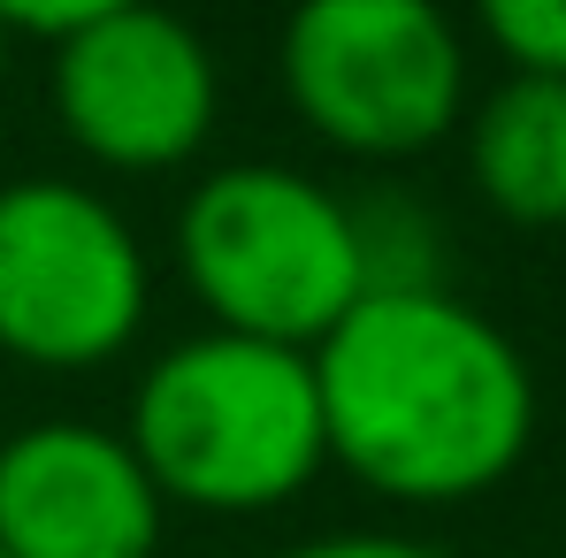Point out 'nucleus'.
<instances>
[{
    "mask_svg": "<svg viewBox=\"0 0 566 558\" xmlns=\"http://www.w3.org/2000/svg\"><path fill=\"white\" fill-rule=\"evenodd\" d=\"M306 360L329 466L390 505H468L528 460L536 375L444 283L368 291Z\"/></svg>",
    "mask_w": 566,
    "mask_h": 558,
    "instance_id": "nucleus-1",
    "label": "nucleus"
},
{
    "mask_svg": "<svg viewBox=\"0 0 566 558\" xmlns=\"http://www.w3.org/2000/svg\"><path fill=\"white\" fill-rule=\"evenodd\" d=\"M123 436L154 474L161 505L222 520L276 513L329 466L314 360L238 329H199L169 345L138 382Z\"/></svg>",
    "mask_w": 566,
    "mask_h": 558,
    "instance_id": "nucleus-2",
    "label": "nucleus"
},
{
    "mask_svg": "<svg viewBox=\"0 0 566 558\" xmlns=\"http://www.w3.org/2000/svg\"><path fill=\"white\" fill-rule=\"evenodd\" d=\"M177 269L207 329L314 352L368 291L360 207L283 161H230L199 177L177 214Z\"/></svg>",
    "mask_w": 566,
    "mask_h": 558,
    "instance_id": "nucleus-3",
    "label": "nucleus"
},
{
    "mask_svg": "<svg viewBox=\"0 0 566 558\" xmlns=\"http://www.w3.org/2000/svg\"><path fill=\"white\" fill-rule=\"evenodd\" d=\"M276 77L322 146L413 161L468 115V39L437 0H291Z\"/></svg>",
    "mask_w": 566,
    "mask_h": 558,
    "instance_id": "nucleus-4",
    "label": "nucleus"
},
{
    "mask_svg": "<svg viewBox=\"0 0 566 558\" xmlns=\"http://www.w3.org/2000/svg\"><path fill=\"white\" fill-rule=\"evenodd\" d=\"M146 253L130 222L70 177L0 191V352L46 375L107 368L146 322Z\"/></svg>",
    "mask_w": 566,
    "mask_h": 558,
    "instance_id": "nucleus-5",
    "label": "nucleus"
},
{
    "mask_svg": "<svg viewBox=\"0 0 566 558\" xmlns=\"http://www.w3.org/2000/svg\"><path fill=\"white\" fill-rule=\"evenodd\" d=\"M46 46H54V70H46L54 123L85 161L154 177V169H185L214 138L222 70L177 8L130 0Z\"/></svg>",
    "mask_w": 566,
    "mask_h": 558,
    "instance_id": "nucleus-6",
    "label": "nucleus"
},
{
    "mask_svg": "<svg viewBox=\"0 0 566 558\" xmlns=\"http://www.w3.org/2000/svg\"><path fill=\"white\" fill-rule=\"evenodd\" d=\"M161 513L123 429L39 421L0 444V558H154Z\"/></svg>",
    "mask_w": 566,
    "mask_h": 558,
    "instance_id": "nucleus-7",
    "label": "nucleus"
},
{
    "mask_svg": "<svg viewBox=\"0 0 566 558\" xmlns=\"http://www.w3.org/2000/svg\"><path fill=\"white\" fill-rule=\"evenodd\" d=\"M468 177L490 214L513 230H559L566 222V77L513 70L505 85L468 99Z\"/></svg>",
    "mask_w": 566,
    "mask_h": 558,
    "instance_id": "nucleus-8",
    "label": "nucleus"
},
{
    "mask_svg": "<svg viewBox=\"0 0 566 558\" xmlns=\"http://www.w3.org/2000/svg\"><path fill=\"white\" fill-rule=\"evenodd\" d=\"M482 39L536 77H566V0H474Z\"/></svg>",
    "mask_w": 566,
    "mask_h": 558,
    "instance_id": "nucleus-9",
    "label": "nucleus"
},
{
    "mask_svg": "<svg viewBox=\"0 0 566 558\" xmlns=\"http://www.w3.org/2000/svg\"><path fill=\"white\" fill-rule=\"evenodd\" d=\"M107 8H130V0H0L8 31H31V39H62V31L93 23V15H107Z\"/></svg>",
    "mask_w": 566,
    "mask_h": 558,
    "instance_id": "nucleus-10",
    "label": "nucleus"
},
{
    "mask_svg": "<svg viewBox=\"0 0 566 558\" xmlns=\"http://www.w3.org/2000/svg\"><path fill=\"white\" fill-rule=\"evenodd\" d=\"M276 558H437L413 536H376V528H337V536H314V544H291Z\"/></svg>",
    "mask_w": 566,
    "mask_h": 558,
    "instance_id": "nucleus-11",
    "label": "nucleus"
},
{
    "mask_svg": "<svg viewBox=\"0 0 566 558\" xmlns=\"http://www.w3.org/2000/svg\"><path fill=\"white\" fill-rule=\"evenodd\" d=\"M8 39H15V31H8V15H0V70H8Z\"/></svg>",
    "mask_w": 566,
    "mask_h": 558,
    "instance_id": "nucleus-12",
    "label": "nucleus"
}]
</instances>
